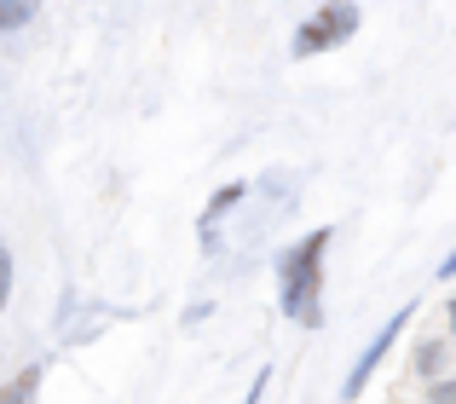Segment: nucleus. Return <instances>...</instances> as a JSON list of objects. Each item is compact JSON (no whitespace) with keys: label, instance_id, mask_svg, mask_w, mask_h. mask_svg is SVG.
Listing matches in <instances>:
<instances>
[{"label":"nucleus","instance_id":"f257e3e1","mask_svg":"<svg viewBox=\"0 0 456 404\" xmlns=\"http://www.w3.org/2000/svg\"><path fill=\"white\" fill-rule=\"evenodd\" d=\"M330 225H318L312 237H301V243L289 248V255L278 260V306L289 318H312L318 324V283H323V248H330Z\"/></svg>","mask_w":456,"mask_h":404},{"label":"nucleus","instance_id":"f03ea898","mask_svg":"<svg viewBox=\"0 0 456 404\" xmlns=\"http://www.w3.org/2000/svg\"><path fill=\"white\" fill-rule=\"evenodd\" d=\"M411 318H416V306H404V312H393L387 324L376 329V341H370V347H364V359L353 364V376H346V387H341L346 399H358V393H364V382H370V376L381 370V359H387V352H393V341H399L404 329H411Z\"/></svg>","mask_w":456,"mask_h":404},{"label":"nucleus","instance_id":"7ed1b4c3","mask_svg":"<svg viewBox=\"0 0 456 404\" xmlns=\"http://www.w3.org/2000/svg\"><path fill=\"white\" fill-rule=\"evenodd\" d=\"M353 29H358V6H323L312 23H301V35H295V53L312 58V53H323V46L346 41Z\"/></svg>","mask_w":456,"mask_h":404},{"label":"nucleus","instance_id":"20e7f679","mask_svg":"<svg viewBox=\"0 0 456 404\" xmlns=\"http://www.w3.org/2000/svg\"><path fill=\"white\" fill-rule=\"evenodd\" d=\"M35 382H41V370H23L12 387H0V404H29V393H35Z\"/></svg>","mask_w":456,"mask_h":404},{"label":"nucleus","instance_id":"39448f33","mask_svg":"<svg viewBox=\"0 0 456 404\" xmlns=\"http://www.w3.org/2000/svg\"><path fill=\"white\" fill-rule=\"evenodd\" d=\"M243 191H248V185H225V191H220V197H214V202H208V214H202V231H208V225H214V220H220V214H225V208H232V202H243Z\"/></svg>","mask_w":456,"mask_h":404},{"label":"nucleus","instance_id":"423d86ee","mask_svg":"<svg viewBox=\"0 0 456 404\" xmlns=\"http://www.w3.org/2000/svg\"><path fill=\"white\" fill-rule=\"evenodd\" d=\"M29 18H35V6H23V0H0V29H23Z\"/></svg>","mask_w":456,"mask_h":404},{"label":"nucleus","instance_id":"0eeeda50","mask_svg":"<svg viewBox=\"0 0 456 404\" xmlns=\"http://www.w3.org/2000/svg\"><path fill=\"white\" fill-rule=\"evenodd\" d=\"M6 301H12V255L0 243V312H6Z\"/></svg>","mask_w":456,"mask_h":404},{"label":"nucleus","instance_id":"6e6552de","mask_svg":"<svg viewBox=\"0 0 456 404\" xmlns=\"http://www.w3.org/2000/svg\"><path fill=\"white\" fill-rule=\"evenodd\" d=\"M428 404H456V382H434L428 387Z\"/></svg>","mask_w":456,"mask_h":404},{"label":"nucleus","instance_id":"1a4fd4ad","mask_svg":"<svg viewBox=\"0 0 456 404\" xmlns=\"http://www.w3.org/2000/svg\"><path fill=\"white\" fill-rule=\"evenodd\" d=\"M260 393H266V370L255 376V387H248V399H243V404H260Z\"/></svg>","mask_w":456,"mask_h":404},{"label":"nucleus","instance_id":"9d476101","mask_svg":"<svg viewBox=\"0 0 456 404\" xmlns=\"http://www.w3.org/2000/svg\"><path fill=\"white\" fill-rule=\"evenodd\" d=\"M439 278H445V283L456 278V248H451V255H445V266H439Z\"/></svg>","mask_w":456,"mask_h":404},{"label":"nucleus","instance_id":"9b49d317","mask_svg":"<svg viewBox=\"0 0 456 404\" xmlns=\"http://www.w3.org/2000/svg\"><path fill=\"white\" fill-rule=\"evenodd\" d=\"M445 324H451V335H456V301L445 306Z\"/></svg>","mask_w":456,"mask_h":404}]
</instances>
